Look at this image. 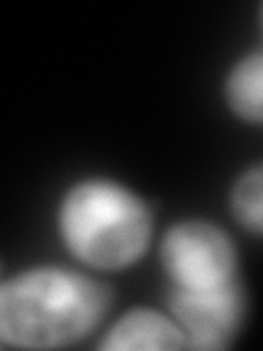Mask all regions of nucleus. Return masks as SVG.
Segmentation results:
<instances>
[{"instance_id":"obj_1","label":"nucleus","mask_w":263,"mask_h":351,"mask_svg":"<svg viewBox=\"0 0 263 351\" xmlns=\"http://www.w3.org/2000/svg\"><path fill=\"white\" fill-rule=\"evenodd\" d=\"M110 303L108 285L86 274L36 268L0 290V336L16 347H66L90 334Z\"/></svg>"},{"instance_id":"obj_2","label":"nucleus","mask_w":263,"mask_h":351,"mask_svg":"<svg viewBox=\"0 0 263 351\" xmlns=\"http://www.w3.org/2000/svg\"><path fill=\"white\" fill-rule=\"evenodd\" d=\"M60 226L73 255L103 270L132 266L151 239L149 208L112 180H84L73 186L64 197Z\"/></svg>"},{"instance_id":"obj_3","label":"nucleus","mask_w":263,"mask_h":351,"mask_svg":"<svg viewBox=\"0 0 263 351\" xmlns=\"http://www.w3.org/2000/svg\"><path fill=\"white\" fill-rule=\"evenodd\" d=\"M160 257L173 285L217 288L237 277V252L230 237L208 222H182L162 237Z\"/></svg>"},{"instance_id":"obj_4","label":"nucleus","mask_w":263,"mask_h":351,"mask_svg":"<svg viewBox=\"0 0 263 351\" xmlns=\"http://www.w3.org/2000/svg\"><path fill=\"white\" fill-rule=\"evenodd\" d=\"M169 305L186 336V347L193 349H226L246 316V294L237 277L206 290L173 285Z\"/></svg>"},{"instance_id":"obj_5","label":"nucleus","mask_w":263,"mask_h":351,"mask_svg":"<svg viewBox=\"0 0 263 351\" xmlns=\"http://www.w3.org/2000/svg\"><path fill=\"white\" fill-rule=\"evenodd\" d=\"M186 336L180 325L158 312L132 310L114 323L101 340V349H182Z\"/></svg>"},{"instance_id":"obj_6","label":"nucleus","mask_w":263,"mask_h":351,"mask_svg":"<svg viewBox=\"0 0 263 351\" xmlns=\"http://www.w3.org/2000/svg\"><path fill=\"white\" fill-rule=\"evenodd\" d=\"M226 97L241 119L263 121V51L248 55L230 71Z\"/></svg>"},{"instance_id":"obj_7","label":"nucleus","mask_w":263,"mask_h":351,"mask_svg":"<svg viewBox=\"0 0 263 351\" xmlns=\"http://www.w3.org/2000/svg\"><path fill=\"white\" fill-rule=\"evenodd\" d=\"M230 206L241 226L263 235V165L248 169L235 182Z\"/></svg>"},{"instance_id":"obj_8","label":"nucleus","mask_w":263,"mask_h":351,"mask_svg":"<svg viewBox=\"0 0 263 351\" xmlns=\"http://www.w3.org/2000/svg\"><path fill=\"white\" fill-rule=\"evenodd\" d=\"M261 18H263V7H261Z\"/></svg>"}]
</instances>
